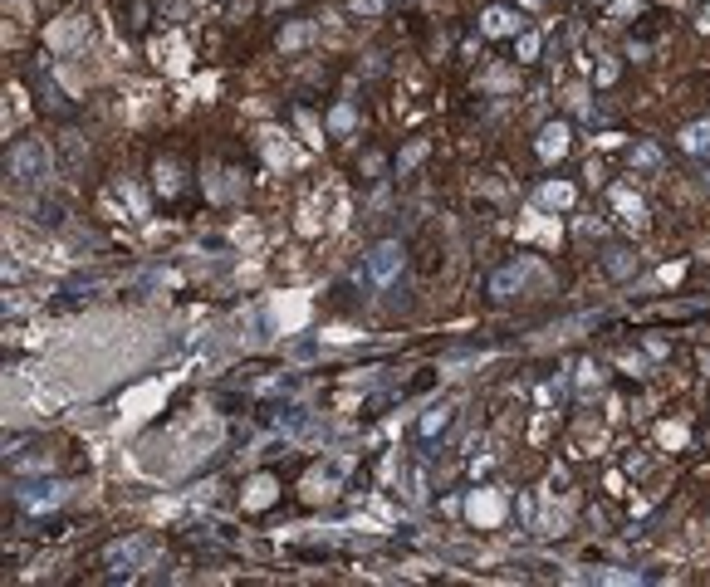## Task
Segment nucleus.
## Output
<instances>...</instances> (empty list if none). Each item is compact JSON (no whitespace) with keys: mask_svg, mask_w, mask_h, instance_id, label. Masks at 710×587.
<instances>
[{"mask_svg":"<svg viewBox=\"0 0 710 587\" xmlns=\"http://www.w3.org/2000/svg\"><path fill=\"white\" fill-rule=\"evenodd\" d=\"M368 274H373V284H392V279L402 274V245H397V240H382V245L368 255Z\"/></svg>","mask_w":710,"mask_h":587,"instance_id":"2","label":"nucleus"},{"mask_svg":"<svg viewBox=\"0 0 710 587\" xmlns=\"http://www.w3.org/2000/svg\"><path fill=\"white\" fill-rule=\"evenodd\" d=\"M632 167H647V172H656V167H661V152H656L652 142H642V147H632Z\"/></svg>","mask_w":710,"mask_h":587,"instance_id":"8","label":"nucleus"},{"mask_svg":"<svg viewBox=\"0 0 710 587\" xmlns=\"http://www.w3.org/2000/svg\"><path fill=\"white\" fill-rule=\"evenodd\" d=\"M627 265H632V260H627V250H612V255H608V270H612V274H627Z\"/></svg>","mask_w":710,"mask_h":587,"instance_id":"15","label":"nucleus"},{"mask_svg":"<svg viewBox=\"0 0 710 587\" xmlns=\"http://www.w3.org/2000/svg\"><path fill=\"white\" fill-rule=\"evenodd\" d=\"M142 553H147V543H142V538H127V543H113V548H108V563H113V568H123V563L132 568V563H142Z\"/></svg>","mask_w":710,"mask_h":587,"instance_id":"4","label":"nucleus"},{"mask_svg":"<svg viewBox=\"0 0 710 587\" xmlns=\"http://www.w3.org/2000/svg\"><path fill=\"white\" fill-rule=\"evenodd\" d=\"M485 30H490V34H505V30H514V20H509L505 10H490V15H485Z\"/></svg>","mask_w":710,"mask_h":587,"instance_id":"11","label":"nucleus"},{"mask_svg":"<svg viewBox=\"0 0 710 587\" xmlns=\"http://www.w3.org/2000/svg\"><path fill=\"white\" fill-rule=\"evenodd\" d=\"M304 39H309V25H289V30L280 34V44H285V49H294V44H304Z\"/></svg>","mask_w":710,"mask_h":587,"instance_id":"14","label":"nucleus"},{"mask_svg":"<svg viewBox=\"0 0 710 587\" xmlns=\"http://www.w3.org/2000/svg\"><path fill=\"white\" fill-rule=\"evenodd\" d=\"M524 274H529V265H509V270H500V274L490 279V294H495V298H509V289L524 284Z\"/></svg>","mask_w":710,"mask_h":587,"instance_id":"5","label":"nucleus"},{"mask_svg":"<svg viewBox=\"0 0 710 587\" xmlns=\"http://www.w3.org/2000/svg\"><path fill=\"white\" fill-rule=\"evenodd\" d=\"M539 201H544V206H568V201H573V191H568V187H544V196H539Z\"/></svg>","mask_w":710,"mask_h":587,"instance_id":"12","label":"nucleus"},{"mask_svg":"<svg viewBox=\"0 0 710 587\" xmlns=\"http://www.w3.org/2000/svg\"><path fill=\"white\" fill-rule=\"evenodd\" d=\"M446 421H451V406H436V411H431V416L421 421V431H426V436H436V431H441Z\"/></svg>","mask_w":710,"mask_h":587,"instance_id":"10","label":"nucleus"},{"mask_svg":"<svg viewBox=\"0 0 710 587\" xmlns=\"http://www.w3.org/2000/svg\"><path fill=\"white\" fill-rule=\"evenodd\" d=\"M328 127H333V132H348V127H353V108H348V103H343V108H333Z\"/></svg>","mask_w":710,"mask_h":587,"instance_id":"13","label":"nucleus"},{"mask_svg":"<svg viewBox=\"0 0 710 587\" xmlns=\"http://www.w3.org/2000/svg\"><path fill=\"white\" fill-rule=\"evenodd\" d=\"M15 499L39 514V509H54V504L64 499V485H25V489H15Z\"/></svg>","mask_w":710,"mask_h":587,"instance_id":"3","label":"nucleus"},{"mask_svg":"<svg viewBox=\"0 0 710 587\" xmlns=\"http://www.w3.org/2000/svg\"><path fill=\"white\" fill-rule=\"evenodd\" d=\"M568 147V132L563 127H544V137H539V157H559Z\"/></svg>","mask_w":710,"mask_h":587,"instance_id":"7","label":"nucleus"},{"mask_svg":"<svg viewBox=\"0 0 710 587\" xmlns=\"http://www.w3.org/2000/svg\"><path fill=\"white\" fill-rule=\"evenodd\" d=\"M5 177L20 182V187H35L39 177H49V147L39 137H20L10 152H5Z\"/></svg>","mask_w":710,"mask_h":587,"instance_id":"1","label":"nucleus"},{"mask_svg":"<svg viewBox=\"0 0 710 587\" xmlns=\"http://www.w3.org/2000/svg\"><path fill=\"white\" fill-rule=\"evenodd\" d=\"M681 147L696 152V157H706V152H710V122H691V127L681 132Z\"/></svg>","mask_w":710,"mask_h":587,"instance_id":"6","label":"nucleus"},{"mask_svg":"<svg viewBox=\"0 0 710 587\" xmlns=\"http://www.w3.org/2000/svg\"><path fill=\"white\" fill-rule=\"evenodd\" d=\"M612 201H617V210H622L627 220H637V225H642V201H632L627 191H612Z\"/></svg>","mask_w":710,"mask_h":587,"instance_id":"9","label":"nucleus"}]
</instances>
